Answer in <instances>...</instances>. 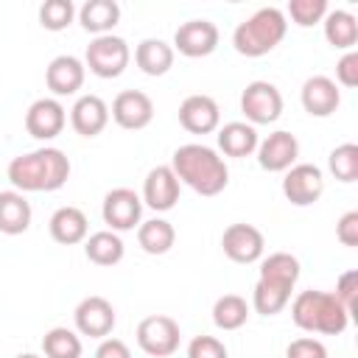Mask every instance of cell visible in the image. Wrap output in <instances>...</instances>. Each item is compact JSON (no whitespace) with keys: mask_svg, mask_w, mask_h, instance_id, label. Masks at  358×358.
I'll list each match as a JSON object with an SVG mask.
<instances>
[{"mask_svg":"<svg viewBox=\"0 0 358 358\" xmlns=\"http://www.w3.org/2000/svg\"><path fill=\"white\" fill-rule=\"evenodd\" d=\"M6 176L20 193H53L70 179V159L62 148L45 145L14 157L6 168Z\"/></svg>","mask_w":358,"mask_h":358,"instance_id":"obj_1","label":"cell"},{"mask_svg":"<svg viewBox=\"0 0 358 358\" xmlns=\"http://www.w3.org/2000/svg\"><path fill=\"white\" fill-rule=\"evenodd\" d=\"M187 358H229L227 347L215 336H196L187 344Z\"/></svg>","mask_w":358,"mask_h":358,"instance_id":"obj_37","label":"cell"},{"mask_svg":"<svg viewBox=\"0 0 358 358\" xmlns=\"http://www.w3.org/2000/svg\"><path fill=\"white\" fill-rule=\"evenodd\" d=\"M218 25L210 22V20H187L176 28L173 34V53L179 50L182 56L187 59H201V56H210L215 48H218Z\"/></svg>","mask_w":358,"mask_h":358,"instance_id":"obj_10","label":"cell"},{"mask_svg":"<svg viewBox=\"0 0 358 358\" xmlns=\"http://www.w3.org/2000/svg\"><path fill=\"white\" fill-rule=\"evenodd\" d=\"M129 59H131L129 42L123 36L103 34V36H95L87 45L84 67H90V73L98 76V78H117L129 67Z\"/></svg>","mask_w":358,"mask_h":358,"instance_id":"obj_5","label":"cell"},{"mask_svg":"<svg viewBox=\"0 0 358 358\" xmlns=\"http://www.w3.org/2000/svg\"><path fill=\"white\" fill-rule=\"evenodd\" d=\"M171 171L179 185H187L199 196H218L229 185V168L215 148L201 143H185L171 157Z\"/></svg>","mask_w":358,"mask_h":358,"instance_id":"obj_2","label":"cell"},{"mask_svg":"<svg viewBox=\"0 0 358 358\" xmlns=\"http://www.w3.org/2000/svg\"><path fill=\"white\" fill-rule=\"evenodd\" d=\"M333 296L347 308V313H350V319H352V316H355V302H358V271H355V268L338 274Z\"/></svg>","mask_w":358,"mask_h":358,"instance_id":"obj_36","label":"cell"},{"mask_svg":"<svg viewBox=\"0 0 358 358\" xmlns=\"http://www.w3.org/2000/svg\"><path fill=\"white\" fill-rule=\"evenodd\" d=\"M257 143H260L257 129L246 120H232V123H224L218 129V148L227 157H235V159L249 157L257 151Z\"/></svg>","mask_w":358,"mask_h":358,"instance_id":"obj_22","label":"cell"},{"mask_svg":"<svg viewBox=\"0 0 358 358\" xmlns=\"http://www.w3.org/2000/svg\"><path fill=\"white\" fill-rule=\"evenodd\" d=\"M285 31H288L285 11L266 6V8H257L252 17H246L243 22H238V28L232 31V45L241 56L257 59L271 53L285 39Z\"/></svg>","mask_w":358,"mask_h":358,"instance_id":"obj_4","label":"cell"},{"mask_svg":"<svg viewBox=\"0 0 358 358\" xmlns=\"http://www.w3.org/2000/svg\"><path fill=\"white\" fill-rule=\"evenodd\" d=\"M302 109L310 117H330L341 103V90L330 76H310L302 84Z\"/></svg>","mask_w":358,"mask_h":358,"instance_id":"obj_18","label":"cell"},{"mask_svg":"<svg viewBox=\"0 0 358 358\" xmlns=\"http://www.w3.org/2000/svg\"><path fill=\"white\" fill-rule=\"evenodd\" d=\"M179 190H182V185H179L176 173L171 171V165H157V168L148 171L145 182H143V196H140V199H143V204H148L151 210L168 213V210L176 207Z\"/></svg>","mask_w":358,"mask_h":358,"instance_id":"obj_16","label":"cell"},{"mask_svg":"<svg viewBox=\"0 0 358 358\" xmlns=\"http://www.w3.org/2000/svg\"><path fill=\"white\" fill-rule=\"evenodd\" d=\"M73 322H76V330L81 336H90V338H106L112 330H115V308L109 299L103 296H84L76 310H73Z\"/></svg>","mask_w":358,"mask_h":358,"instance_id":"obj_13","label":"cell"},{"mask_svg":"<svg viewBox=\"0 0 358 358\" xmlns=\"http://www.w3.org/2000/svg\"><path fill=\"white\" fill-rule=\"evenodd\" d=\"M173 48L165 42V39H154V36H148V39H143L137 48H134V62H137V67L145 73V76H165L171 67H173Z\"/></svg>","mask_w":358,"mask_h":358,"instance_id":"obj_24","label":"cell"},{"mask_svg":"<svg viewBox=\"0 0 358 358\" xmlns=\"http://www.w3.org/2000/svg\"><path fill=\"white\" fill-rule=\"evenodd\" d=\"M327 168H330V173H333L338 182H344V185L355 182V179H358V145H355V143H341V145H336V148L330 151V157H327Z\"/></svg>","mask_w":358,"mask_h":358,"instance_id":"obj_33","label":"cell"},{"mask_svg":"<svg viewBox=\"0 0 358 358\" xmlns=\"http://www.w3.org/2000/svg\"><path fill=\"white\" fill-rule=\"evenodd\" d=\"M336 81L341 87H347V90L358 87V53L355 50H347L338 59V64H336Z\"/></svg>","mask_w":358,"mask_h":358,"instance_id":"obj_39","label":"cell"},{"mask_svg":"<svg viewBox=\"0 0 358 358\" xmlns=\"http://www.w3.org/2000/svg\"><path fill=\"white\" fill-rule=\"evenodd\" d=\"M324 39L336 48V50H352L355 42H358V20L355 14L344 11V8H336V11H327L324 20Z\"/></svg>","mask_w":358,"mask_h":358,"instance_id":"obj_27","label":"cell"},{"mask_svg":"<svg viewBox=\"0 0 358 358\" xmlns=\"http://www.w3.org/2000/svg\"><path fill=\"white\" fill-rule=\"evenodd\" d=\"M291 319L305 333L322 336H341L350 324L347 308L333 296V291H299L291 302Z\"/></svg>","mask_w":358,"mask_h":358,"instance_id":"obj_3","label":"cell"},{"mask_svg":"<svg viewBox=\"0 0 358 358\" xmlns=\"http://www.w3.org/2000/svg\"><path fill=\"white\" fill-rule=\"evenodd\" d=\"M76 17L73 0H45L39 6V25L45 31H64Z\"/></svg>","mask_w":358,"mask_h":358,"instance_id":"obj_34","label":"cell"},{"mask_svg":"<svg viewBox=\"0 0 358 358\" xmlns=\"http://www.w3.org/2000/svg\"><path fill=\"white\" fill-rule=\"evenodd\" d=\"M241 112L252 126H268L282 115V92L271 81H249L241 92Z\"/></svg>","mask_w":358,"mask_h":358,"instance_id":"obj_7","label":"cell"},{"mask_svg":"<svg viewBox=\"0 0 358 358\" xmlns=\"http://www.w3.org/2000/svg\"><path fill=\"white\" fill-rule=\"evenodd\" d=\"M285 358H327V347L313 336H302L285 347Z\"/></svg>","mask_w":358,"mask_h":358,"instance_id":"obj_38","label":"cell"},{"mask_svg":"<svg viewBox=\"0 0 358 358\" xmlns=\"http://www.w3.org/2000/svg\"><path fill=\"white\" fill-rule=\"evenodd\" d=\"M336 238L341 246H358V210H350L336 221Z\"/></svg>","mask_w":358,"mask_h":358,"instance_id":"obj_40","label":"cell"},{"mask_svg":"<svg viewBox=\"0 0 358 358\" xmlns=\"http://www.w3.org/2000/svg\"><path fill=\"white\" fill-rule=\"evenodd\" d=\"M95 358H131V350H129L126 341L106 336V338H101V344L95 350Z\"/></svg>","mask_w":358,"mask_h":358,"instance_id":"obj_41","label":"cell"},{"mask_svg":"<svg viewBox=\"0 0 358 358\" xmlns=\"http://www.w3.org/2000/svg\"><path fill=\"white\" fill-rule=\"evenodd\" d=\"M84 76H87L84 62L70 53H62V56L50 59V64L45 70V84L56 98H64V95H76L84 87Z\"/></svg>","mask_w":358,"mask_h":358,"instance_id":"obj_17","label":"cell"},{"mask_svg":"<svg viewBox=\"0 0 358 358\" xmlns=\"http://www.w3.org/2000/svg\"><path fill=\"white\" fill-rule=\"evenodd\" d=\"M31 201L20 190H0V232L22 235L31 227Z\"/></svg>","mask_w":358,"mask_h":358,"instance_id":"obj_23","label":"cell"},{"mask_svg":"<svg viewBox=\"0 0 358 358\" xmlns=\"http://www.w3.org/2000/svg\"><path fill=\"white\" fill-rule=\"evenodd\" d=\"M296 157L299 140L285 129H277L257 143V165L268 173H285L291 165H296Z\"/></svg>","mask_w":358,"mask_h":358,"instance_id":"obj_12","label":"cell"},{"mask_svg":"<svg viewBox=\"0 0 358 358\" xmlns=\"http://www.w3.org/2000/svg\"><path fill=\"white\" fill-rule=\"evenodd\" d=\"M48 229H50V238H53L56 243H62V246H76V243L87 241V235H90V221H87L84 210L67 204V207H59V210L50 215Z\"/></svg>","mask_w":358,"mask_h":358,"instance_id":"obj_21","label":"cell"},{"mask_svg":"<svg viewBox=\"0 0 358 358\" xmlns=\"http://www.w3.org/2000/svg\"><path fill=\"white\" fill-rule=\"evenodd\" d=\"M179 123L190 134H210L221 123V109L210 95H187L179 103Z\"/></svg>","mask_w":358,"mask_h":358,"instance_id":"obj_19","label":"cell"},{"mask_svg":"<svg viewBox=\"0 0 358 358\" xmlns=\"http://www.w3.org/2000/svg\"><path fill=\"white\" fill-rule=\"evenodd\" d=\"M324 193V173L313 162H296L282 176V196L294 207H310Z\"/></svg>","mask_w":358,"mask_h":358,"instance_id":"obj_8","label":"cell"},{"mask_svg":"<svg viewBox=\"0 0 358 358\" xmlns=\"http://www.w3.org/2000/svg\"><path fill=\"white\" fill-rule=\"evenodd\" d=\"M67 112L59 98H36L25 112V131L34 140H53L64 131Z\"/></svg>","mask_w":358,"mask_h":358,"instance_id":"obj_15","label":"cell"},{"mask_svg":"<svg viewBox=\"0 0 358 358\" xmlns=\"http://www.w3.org/2000/svg\"><path fill=\"white\" fill-rule=\"evenodd\" d=\"M120 20V6L115 0H87L81 8H78V22L84 31L95 34V36H103L109 34Z\"/></svg>","mask_w":358,"mask_h":358,"instance_id":"obj_25","label":"cell"},{"mask_svg":"<svg viewBox=\"0 0 358 358\" xmlns=\"http://www.w3.org/2000/svg\"><path fill=\"white\" fill-rule=\"evenodd\" d=\"M299 260L291 252H271L268 257L260 260V277L257 280H268L285 288H294L299 280Z\"/></svg>","mask_w":358,"mask_h":358,"instance_id":"obj_29","label":"cell"},{"mask_svg":"<svg viewBox=\"0 0 358 358\" xmlns=\"http://www.w3.org/2000/svg\"><path fill=\"white\" fill-rule=\"evenodd\" d=\"M327 11H330V8H327V0H291V3H288V17H291L299 28H310V25L322 22ZM288 17H285V20H288Z\"/></svg>","mask_w":358,"mask_h":358,"instance_id":"obj_35","label":"cell"},{"mask_svg":"<svg viewBox=\"0 0 358 358\" xmlns=\"http://www.w3.org/2000/svg\"><path fill=\"white\" fill-rule=\"evenodd\" d=\"M101 215H103V224L112 229V232H129L134 227H140V218H143V199L131 190V187H115L103 196V204H101Z\"/></svg>","mask_w":358,"mask_h":358,"instance_id":"obj_9","label":"cell"},{"mask_svg":"<svg viewBox=\"0 0 358 358\" xmlns=\"http://www.w3.org/2000/svg\"><path fill=\"white\" fill-rule=\"evenodd\" d=\"M249 319V302L238 294H224L213 305V322L218 330H238Z\"/></svg>","mask_w":358,"mask_h":358,"instance_id":"obj_30","label":"cell"},{"mask_svg":"<svg viewBox=\"0 0 358 358\" xmlns=\"http://www.w3.org/2000/svg\"><path fill=\"white\" fill-rule=\"evenodd\" d=\"M291 291L294 288H285V285H277V282H268V280H257L255 291H252V308L260 316H274L288 305Z\"/></svg>","mask_w":358,"mask_h":358,"instance_id":"obj_31","label":"cell"},{"mask_svg":"<svg viewBox=\"0 0 358 358\" xmlns=\"http://www.w3.org/2000/svg\"><path fill=\"white\" fill-rule=\"evenodd\" d=\"M173 241H176V229L165 218H148L140 221L137 227V243L145 255H165L173 249Z\"/></svg>","mask_w":358,"mask_h":358,"instance_id":"obj_28","label":"cell"},{"mask_svg":"<svg viewBox=\"0 0 358 358\" xmlns=\"http://www.w3.org/2000/svg\"><path fill=\"white\" fill-rule=\"evenodd\" d=\"M221 249L232 263H257L266 249V238L255 224H229L221 235Z\"/></svg>","mask_w":358,"mask_h":358,"instance_id":"obj_11","label":"cell"},{"mask_svg":"<svg viewBox=\"0 0 358 358\" xmlns=\"http://www.w3.org/2000/svg\"><path fill=\"white\" fill-rule=\"evenodd\" d=\"M109 115L120 129L140 131L154 120V101L143 90H123L115 95Z\"/></svg>","mask_w":358,"mask_h":358,"instance_id":"obj_14","label":"cell"},{"mask_svg":"<svg viewBox=\"0 0 358 358\" xmlns=\"http://www.w3.org/2000/svg\"><path fill=\"white\" fill-rule=\"evenodd\" d=\"M109 123V106L101 95H81L70 109V126L81 137H98Z\"/></svg>","mask_w":358,"mask_h":358,"instance_id":"obj_20","label":"cell"},{"mask_svg":"<svg viewBox=\"0 0 358 358\" xmlns=\"http://www.w3.org/2000/svg\"><path fill=\"white\" fill-rule=\"evenodd\" d=\"M81 336L70 327H50L42 336L45 358H81Z\"/></svg>","mask_w":358,"mask_h":358,"instance_id":"obj_32","label":"cell"},{"mask_svg":"<svg viewBox=\"0 0 358 358\" xmlns=\"http://www.w3.org/2000/svg\"><path fill=\"white\" fill-rule=\"evenodd\" d=\"M84 255H87V260L95 263V266H115V263L123 260L126 246H123V241H120L117 232L101 229V232L87 235V241H84Z\"/></svg>","mask_w":358,"mask_h":358,"instance_id":"obj_26","label":"cell"},{"mask_svg":"<svg viewBox=\"0 0 358 358\" xmlns=\"http://www.w3.org/2000/svg\"><path fill=\"white\" fill-rule=\"evenodd\" d=\"M17 358H42V355H36V352H20Z\"/></svg>","mask_w":358,"mask_h":358,"instance_id":"obj_42","label":"cell"},{"mask_svg":"<svg viewBox=\"0 0 358 358\" xmlns=\"http://www.w3.org/2000/svg\"><path fill=\"white\" fill-rule=\"evenodd\" d=\"M137 347L151 355V358H168L179 350V338H182V330L176 324V319L165 316V313H154V316H145L140 319L137 324Z\"/></svg>","mask_w":358,"mask_h":358,"instance_id":"obj_6","label":"cell"}]
</instances>
